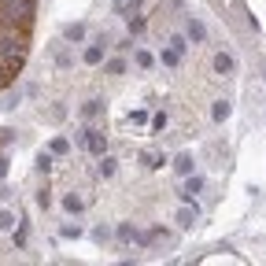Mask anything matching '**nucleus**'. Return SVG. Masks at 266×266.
<instances>
[{"mask_svg": "<svg viewBox=\"0 0 266 266\" xmlns=\"http://www.w3.org/2000/svg\"><path fill=\"white\" fill-rule=\"evenodd\" d=\"M30 52V34L19 26H0V67H8L19 74V67L26 63Z\"/></svg>", "mask_w": 266, "mask_h": 266, "instance_id": "1", "label": "nucleus"}, {"mask_svg": "<svg viewBox=\"0 0 266 266\" xmlns=\"http://www.w3.org/2000/svg\"><path fill=\"white\" fill-rule=\"evenodd\" d=\"M104 44H107V41L100 37L96 44H89V49H85V56H82V59H85L89 67H100V63H104Z\"/></svg>", "mask_w": 266, "mask_h": 266, "instance_id": "2", "label": "nucleus"}, {"mask_svg": "<svg viewBox=\"0 0 266 266\" xmlns=\"http://www.w3.org/2000/svg\"><path fill=\"white\" fill-rule=\"evenodd\" d=\"M196 218H200L196 207H181V211H178V226H181V229H192V226H196Z\"/></svg>", "mask_w": 266, "mask_h": 266, "instance_id": "3", "label": "nucleus"}, {"mask_svg": "<svg viewBox=\"0 0 266 266\" xmlns=\"http://www.w3.org/2000/svg\"><path fill=\"white\" fill-rule=\"evenodd\" d=\"M214 70H218V74H233V56H229V52H218V56H214Z\"/></svg>", "mask_w": 266, "mask_h": 266, "instance_id": "4", "label": "nucleus"}, {"mask_svg": "<svg viewBox=\"0 0 266 266\" xmlns=\"http://www.w3.org/2000/svg\"><path fill=\"white\" fill-rule=\"evenodd\" d=\"M200 189H203V178H189V181H185V189H181V200L189 203V200H192Z\"/></svg>", "mask_w": 266, "mask_h": 266, "instance_id": "5", "label": "nucleus"}, {"mask_svg": "<svg viewBox=\"0 0 266 266\" xmlns=\"http://www.w3.org/2000/svg\"><path fill=\"white\" fill-rule=\"evenodd\" d=\"M174 170H178V174H192V155H189V152H181L178 159H174Z\"/></svg>", "mask_w": 266, "mask_h": 266, "instance_id": "6", "label": "nucleus"}, {"mask_svg": "<svg viewBox=\"0 0 266 266\" xmlns=\"http://www.w3.org/2000/svg\"><path fill=\"white\" fill-rule=\"evenodd\" d=\"M96 170H100V178H111L115 170H118V163L111 159V155H100V166H96Z\"/></svg>", "mask_w": 266, "mask_h": 266, "instance_id": "7", "label": "nucleus"}, {"mask_svg": "<svg viewBox=\"0 0 266 266\" xmlns=\"http://www.w3.org/2000/svg\"><path fill=\"white\" fill-rule=\"evenodd\" d=\"M189 37H192L196 44H200L203 37H207V30H203V22H200V19H189Z\"/></svg>", "mask_w": 266, "mask_h": 266, "instance_id": "8", "label": "nucleus"}, {"mask_svg": "<svg viewBox=\"0 0 266 266\" xmlns=\"http://www.w3.org/2000/svg\"><path fill=\"white\" fill-rule=\"evenodd\" d=\"M100 111H104V100H89V104L82 107V115H85V118H96Z\"/></svg>", "mask_w": 266, "mask_h": 266, "instance_id": "9", "label": "nucleus"}, {"mask_svg": "<svg viewBox=\"0 0 266 266\" xmlns=\"http://www.w3.org/2000/svg\"><path fill=\"white\" fill-rule=\"evenodd\" d=\"M118 240H122V244H133V240H137V229L122 222V226H118Z\"/></svg>", "mask_w": 266, "mask_h": 266, "instance_id": "10", "label": "nucleus"}, {"mask_svg": "<svg viewBox=\"0 0 266 266\" xmlns=\"http://www.w3.org/2000/svg\"><path fill=\"white\" fill-rule=\"evenodd\" d=\"M63 207H67L70 214H78V211L85 207V203H82V196H74V192H70V196H63Z\"/></svg>", "mask_w": 266, "mask_h": 266, "instance_id": "11", "label": "nucleus"}, {"mask_svg": "<svg viewBox=\"0 0 266 266\" xmlns=\"http://www.w3.org/2000/svg\"><path fill=\"white\" fill-rule=\"evenodd\" d=\"M126 19H130V34H140V30H144V15H137V11H130Z\"/></svg>", "mask_w": 266, "mask_h": 266, "instance_id": "12", "label": "nucleus"}, {"mask_svg": "<svg viewBox=\"0 0 266 266\" xmlns=\"http://www.w3.org/2000/svg\"><path fill=\"white\" fill-rule=\"evenodd\" d=\"M104 70L111 74V78H118V74H126V59H111V63H107Z\"/></svg>", "mask_w": 266, "mask_h": 266, "instance_id": "13", "label": "nucleus"}, {"mask_svg": "<svg viewBox=\"0 0 266 266\" xmlns=\"http://www.w3.org/2000/svg\"><path fill=\"white\" fill-rule=\"evenodd\" d=\"M63 37H67V41H82V37H85V26H78V22L67 26V30H63Z\"/></svg>", "mask_w": 266, "mask_h": 266, "instance_id": "14", "label": "nucleus"}, {"mask_svg": "<svg viewBox=\"0 0 266 266\" xmlns=\"http://www.w3.org/2000/svg\"><path fill=\"white\" fill-rule=\"evenodd\" d=\"M140 159H144V166H163V163H166V159H163L159 152H144V155H140Z\"/></svg>", "mask_w": 266, "mask_h": 266, "instance_id": "15", "label": "nucleus"}, {"mask_svg": "<svg viewBox=\"0 0 266 266\" xmlns=\"http://www.w3.org/2000/svg\"><path fill=\"white\" fill-rule=\"evenodd\" d=\"M133 59H137V67H144V70L155 63V59H152V52H144V49H137V56H133Z\"/></svg>", "mask_w": 266, "mask_h": 266, "instance_id": "16", "label": "nucleus"}, {"mask_svg": "<svg viewBox=\"0 0 266 266\" xmlns=\"http://www.w3.org/2000/svg\"><path fill=\"white\" fill-rule=\"evenodd\" d=\"M170 49H174V52H178V56H181V52H185V49H189V41H185V37H181V34H174V37H170Z\"/></svg>", "mask_w": 266, "mask_h": 266, "instance_id": "17", "label": "nucleus"}, {"mask_svg": "<svg viewBox=\"0 0 266 266\" xmlns=\"http://www.w3.org/2000/svg\"><path fill=\"white\" fill-rule=\"evenodd\" d=\"M214 118H218V122H226V118H229V104H226V100H218V104H214Z\"/></svg>", "mask_w": 266, "mask_h": 266, "instance_id": "18", "label": "nucleus"}, {"mask_svg": "<svg viewBox=\"0 0 266 266\" xmlns=\"http://www.w3.org/2000/svg\"><path fill=\"white\" fill-rule=\"evenodd\" d=\"M52 152H56V155H67V152H70V144H67L63 137H56V140H52Z\"/></svg>", "mask_w": 266, "mask_h": 266, "instance_id": "19", "label": "nucleus"}, {"mask_svg": "<svg viewBox=\"0 0 266 266\" xmlns=\"http://www.w3.org/2000/svg\"><path fill=\"white\" fill-rule=\"evenodd\" d=\"M159 59H163V63H166V67H178V52H174V49H166V52H163Z\"/></svg>", "mask_w": 266, "mask_h": 266, "instance_id": "20", "label": "nucleus"}, {"mask_svg": "<svg viewBox=\"0 0 266 266\" xmlns=\"http://www.w3.org/2000/svg\"><path fill=\"white\" fill-rule=\"evenodd\" d=\"M130 122H133V126H144V122H148V111H133Z\"/></svg>", "mask_w": 266, "mask_h": 266, "instance_id": "21", "label": "nucleus"}, {"mask_svg": "<svg viewBox=\"0 0 266 266\" xmlns=\"http://www.w3.org/2000/svg\"><path fill=\"white\" fill-rule=\"evenodd\" d=\"M11 78H15V70H8V67H0V89H4V85L11 82Z\"/></svg>", "mask_w": 266, "mask_h": 266, "instance_id": "22", "label": "nucleus"}, {"mask_svg": "<svg viewBox=\"0 0 266 266\" xmlns=\"http://www.w3.org/2000/svg\"><path fill=\"white\" fill-rule=\"evenodd\" d=\"M63 237H82V226H63Z\"/></svg>", "mask_w": 266, "mask_h": 266, "instance_id": "23", "label": "nucleus"}, {"mask_svg": "<svg viewBox=\"0 0 266 266\" xmlns=\"http://www.w3.org/2000/svg\"><path fill=\"white\" fill-rule=\"evenodd\" d=\"M4 174H8V159L0 155V178H4Z\"/></svg>", "mask_w": 266, "mask_h": 266, "instance_id": "24", "label": "nucleus"}, {"mask_svg": "<svg viewBox=\"0 0 266 266\" xmlns=\"http://www.w3.org/2000/svg\"><path fill=\"white\" fill-rule=\"evenodd\" d=\"M126 4H130V0H115V8H126Z\"/></svg>", "mask_w": 266, "mask_h": 266, "instance_id": "25", "label": "nucleus"}]
</instances>
